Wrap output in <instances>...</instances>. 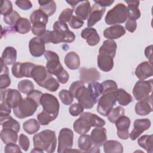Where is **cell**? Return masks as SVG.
I'll return each mask as SVG.
<instances>
[{
	"mask_svg": "<svg viewBox=\"0 0 153 153\" xmlns=\"http://www.w3.org/2000/svg\"><path fill=\"white\" fill-rule=\"evenodd\" d=\"M34 149L31 152L52 153L55 151L57 145V137L54 131L44 130L33 136Z\"/></svg>",
	"mask_w": 153,
	"mask_h": 153,
	"instance_id": "6da1fadb",
	"label": "cell"
},
{
	"mask_svg": "<svg viewBox=\"0 0 153 153\" xmlns=\"http://www.w3.org/2000/svg\"><path fill=\"white\" fill-rule=\"evenodd\" d=\"M105 121L97 115L86 112L81 114L80 117L74 123V130L78 134L82 135L86 134L91 127H103Z\"/></svg>",
	"mask_w": 153,
	"mask_h": 153,
	"instance_id": "7a4b0ae2",
	"label": "cell"
},
{
	"mask_svg": "<svg viewBox=\"0 0 153 153\" xmlns=\"http://www.w3.org/2000/svg\"><path fill=\"white\" fill-rule=\"evenodd\" d=\"M44 56L47 61L45 67L47 71L51 75H56L60 83L66 84L69 80V75L60 63L58 54L53 51L47 50L45 51Z\"/></svg>",
	"mask_w": 153,
	"mask_h": 153,
	"instance_id": "3957f363",
	"label": "cell"
},
{
	"mask_svg": "<svg viewBox=\"0 0 153 153\" xmlns=\"http://www.w3.org/2000/svg\"><path fill=\"white\" fill-rule=\"evenodd\" d=\"M69 90L84 108L91 109L96 103L89 89L85 87L84 83L81 81L72 82Z\"/></svg>",
	"mask_w": 153,
	"mask_h": 153,
	"instance_id": "277c9868",
	"label": "cell"
},
{
	"mask_svg": "<svg viewBox=\"0 0 153 153\" xmlns=\"http://www.w3.org/2000/svg\"><path fill=\"white\" fill-rule=\"evenodd\" d=\"M40 103L29 96L22 99L19 104L13 108L14 115L20 119L32 116L36 111Z\"/></svg>",
	"mask_w": 153,
	"mask_h": 153,
	"instance_id": "5b68a950",
	"label": "cell"
},
{
	"mask_svg": "<svg viewBox=\"0 0 153 153\" xmlns=\"http://www.w3.org/2000/svg\"><path fill=\"white\" fill-rule=\"evenodd\" d=\"M127 19V7L122 3H119L108 11L105 16V22L108 25H116L124 23Z\"/></svg>",
	"mask_w": 153,
	"mask_h": 153,
	"instance_id": "8992f818",
	"label": "cell"
},
{
	"mask_svg": "<svg viewBox=\"0 0 153 153\" xmlns=\"http://www.w3.org/2000/svg\"><path fill=\"white\" fill-rule=\"evenodd\" d=\"M117 91L105 93L98 99L97 112L102 116H107L117 102Z\"/></svg>",
	"mask_w": 153,
	"mask_h": 153,
	"instance_id": "52a82bcc",
	"label": "cell"
},
{
	"mask_svg": "<svg viewBox=\"0 0 153 153\" xmlns=\"http://www.w3.org/2000/svg\"><path fill=\"white\" fill-rule=\"evenodd\" d=\"M74 133L68 128H63L60 130L58 136L57 152H67L71 149L73 146Z\"/></svg>",
	"mask_w": 153,
	"mask_h": 153,
	"instance_id": "ba28073f",
	"label": "cell"
},
{
	"mask_svg": "<svg viewBox=\"0 0 153 153\" xmlns=\"http://www.w3.org/2000/svg\"><path fill=\"white\" fill-rule=\"evenodd\" d=\"M41 39L45 42V44H48L52 42L53 44H57L60 42H72L75 39V35H66L59 31L53 30H46L45 33L41 36Z\"/></svg>",
	"mask_w": 153,
	"mask_h": 153,
	"instance_id": "9c48e42d",
	"label": "cell"
},
{
	"mask_svg": "<svg viewBox=\"0 0 153 153\" xmlns=\"http://www.w3.org/2000/svg\"><path fill=\"white\" fill-rule=\"evenodd\" d=\"M40 104L42 106L43 111L58 116L60 105L57 99L54 95L49 93L42 94L40 99Z\"/></svg>",
	"mask_w": 153,
	"mask_h": 153,
	"instance_id": "30bf717a",
	"label": "cell"
},
{
	"mask_svg": "<svg viewBox=\"0 0 153 153\" xmlns=\"http://www.w3.org/2000/svg\"><path fill=\"white\" fill-rule=\"evenodd\" d=\"M152 90V79L140 80L135 84L133 89V94L134 98L139 101L148 98L151 94Z\"/></svg>",
	"mask_w": 153,
	"mask_h": 153,
	"instance_id": "8fae6325",
	"label": "cell"
},
{
	"mask_svg": "<svg viewBox=\"0 0 153 153\" xmlns=\"http://www.w3.org/2000/svg\"><path fill=\"white\" fill-rule=\"evenodd\" d=\"M22 99L19 90L12 88L1 90V102H6L13 109L19 104Z\"/></svg>",
	"mask_w": 153,
	"mask_h": 153,
	"instance_id": "7c38bea8",
	"label": "cell"
},
{
	"mask_svg": "<svg viewBox=\"0 0 153 153\" xmlns=\"http://www.w3.org/2000/svg\"><path fill=\"white\" fill-rule=\"evenodd\" d=\"M36 65L30 62H16L12 66L13 75L17 78L23 77L32 78V71Z\"/></svg>",
	"mask_w": 153,
	"mask_h": 153,
	"instance_id": "4fadbf2b",
	"label": "cell"
},
{
	"mask_svg": "<svg viewBox=\"0 0 153 153\" xmlns=\"http://www.w3.org/2000/svg\"><path fill=\"white\" fill-rule=\"evenodd\" d=\"M117 48V45L114 41L111 39L105 40L99 48V54L97 56L108 59H114L115 56Z\"/></svg>",
	"mask_w": 153,
	"mask_h": 153,
	"instance_id": "5bb4252c",
	"label": "cell"
},
{
	"mask_svg": "<svg viewBox=\"0 0 153 153\" xmlns=\"http://www.w3.org/2000/svg\"><path fill=\"white\" fill-rule=\"evenodd\" d=\"M117 129L118 137L123 140H127L129 137L128 128L130 126V118L125 115H123L118 118L115 122Z\"/></svg>",
	"mask_w": 153,
	"mask_h": 153,
	"instance_id": "9a60e30c",
	"label": "cell"
},
{
	"mask_svg": "<svg viewBox=\"0 0 153 153\" xmlns=\"http://www.w3.org/2000/svg\"><path fill=\"white\" fill-rule=\"evenodd\" d=\"M151 125V122L148 118L136 119L134 121L133 130L130 133V137L132 140H136L143 131L148 130Z\"/></svg>",
	"mask_w": 153,
	"mask_h": 153,
	"instance_id": "2e32d148",
	"label": "cell"
},
{
	"mask_svg": "<svg viewBox=\"0 0 153 153\" xmlns=\"http://www.w3.org/2000/svg\"><path fill=\"white\" fill-rule=\"evenodd\" d=\"M51 75L47 71L45 67L42 65H36L32 71L31 76L40 87L43 86L47 79Z\"/></svg>",
	"mask_w": 153,
	"mask_h": 153,
	"instance_id": "e0dca14e",
	"label": "cell"
},
{
	"mask_svg": "<svg viewBox=\"0 0 153 153\" xmlns=\"http://www.w3.org/2000/svg\"><path fill=\"white\" fill-rule=\"evenodd\" d=\"M29 49L32 56L35 57H41L45 51V42L41 37H34L29 41Z\"/></svg>",
	"mask_w": 153,
	"mask_h": 153,
	"instance_id": "ac0fdd59",
	"label": "cell"
},
{
	"mask_svg": "<svg viewBox=\"0 0 153 153\" xmlns=\"http://www.w3.org/2000/svg\"><path fill=\"white\" fill-rule=\"evenodd\" d=\"M78 145L81 151L85 152H100L99 147L94 145L88 134L81 135L78 140Z\"/></svg>",
	"mask_w": 153,
	"mask_h": 153,
	"instance_id": "d6986e66",
	"label": "cell"
},
{
	"mask_svg": "<svg viewBox=\"0 0 153 153\" xmlns=\"http://www.w3.org/2000/svg\"><path fill=\"white\" fill-rule=\"evenodd\" d=\"M79 79L84 83H90L98 81L100 75L96 68H86L82 67L79 69Z\"/></svg>",
	"mask_w": 153,
	"mask_h": 153,
	"instance_id": "ffe728a7",
	"label": "cell"
},
{
	"mask_svg": "<svg viewBox=\"0 0 153 153\" xmlns=\"http://www.w3.org/2000/svg\"><path fill=\"white\" fill-rule=\"evenodd\" d=\"M136 113L140 116L147 115L152 111V94L148 98L139 100L135 105Z\"/></svg>",
	"mask_w": 153,
	"mask_h": 153,
	"instance_id": "44dd1931",
	"label": "cell"
},
{
	"mask_svg": "<svg viewBox=\"0 0 153 153\" xmlns=\"http://www.w3.org/2000/svg\"><path fill=\"white\" fill-rule=\"evenodd\" d=\"M134 73L139 79H146L153 75L152 64L147 61L140 63L136 68Z\"/></svg>",
	"mask_w": 153,
	"mask_h": 153,
	"instance_id": "7402d4cb",
	"label": "cell"
},
{
	"mask_svg": "<svg viewBox=\"0 0 153 153\" xmlns=\"http://www.w3.org/2000/svg\"><path fill=\"white\" fill-rule=\"evenodd\" d=\"M105 8L101 7L97 4H94L91 7V11L87 20L88 27H91L97 22L100 21L105 14Z\"/></svg>",
	"mask_w": 153,
	"mask_h": 153,
	"instance_id": "603a6c76",
	"label": "cell"
},
{
	"mask_svg": "<svg viewBox=\"0 0 153 153\" xmlns=\"http://www.w3.org/2000/svg\"><path fill=\"white\" fill-rule=\"evenodd\" d=\"M90 136L93 144L100 147L102 146L106 140V130L102 127H96L91 131Z\"/></svg>",
	"mask_w": 153,
	"mask_h": 153,
	"instance_id": "cb8c5ba5",
	"label": "cell"
},
{
	"mask_svg": "<svg viewBox=\"0 0 153 153\" xmlns=\"http://www.w3.org/2000/svg\"><path fill=\"white\" fill-rule=\"evenodd\" d=\"M126 33V29L124 26L116 25L105 29L103 31V36L108 39H115L120 38Z\"/></svg>",
	"mask_w": 153,
	"mask_h": 153,
	"instance_id": "d4e9b609",
	"label": "cell"
},
{
	"mask_svg": "<svg viewBox=\"0 0 153 153\" xmlns=\"http://www.w3.org/2000/svg\"><path fill=\"white\" fill-rule=\"evenodd\" d=\"M81 36L86 40L87 44L90 46H94L100 41V36L97 30L93 27L84 29L81 33Z\"/></svg>",
	"mask_w": 153,
	"mask_h": 153,
	"instance_id": "484cf974",
	"label": "cell"
},
{
	"mask_svg": "<svg viewBox=\"0 0 153 153\" xmlns=\"http://www.w3.org/2000/svg\"><path fill=\"white\" fill-rule=\"evenodd\" d=\"M91 7L88 1H82L75 8V13L76 16L82 20L88 19L91 13Z\"/></svg>",
	"mask_w": 153,
	"mask_h": 153,
	"instance_id": "4316f807",
	"label": "cell"
},
{
	"mask_svg": "<svg viewBox=\"0 0 153 153\" xmlns=\"http://www.w3.org/2000/svg\"><path fill=\"white\" fill-rule=\"evenodd\" d=\"M17 59V51L11 46L7 47L3 51L1 56V61L5 65H14Z\"/></svg>",
	"mask_w": 153,
	"mask_h": 153,
	"instance_id": "83f0119b",
	"label": "cell"
},
{
	"mask_svg": "<svg viewBox=\"0 0 153 153\" xmlns=\"http://www.w3.org/2000/svg\"><path fill=\"white\" fill-rule=\"evenodd\" d=\"M66 66L71 70H76L79 68L80 59L79 56L74 51L68 53L64 59Z\"/></svg>",
	"mask_w": 153,
	"mask_h": 153,
	"instance_id": "f1b7e54d",
	"label": "cell"
},
{
	"mask_svg": "<svg viewBox=\"0 0 153 153\" xmlns=\"http://www.w3.org/2000/svg\"><path fill=\"white\" fill-rule=\"evenodd\" d=\"M127 4V19L130 20H136L139 19L140 17V11L138 8L139 5V1H126Z\"/></svg>",
	"mask_w": 153,
	"mask_h": 153,
	"instance_id": "f546056e",
	"label": "cell"
},
{
	"mask_svg": "<svg viewBox=\"0 0 153 153\" xmlns=\"http://www.w3.org/2000/svg\"><path fill=\"white\" fill-rule=\"evenodd\" d=\"M0 136L1 140L5 144H8L9 143H16L18 139L17 132L10 128H2L1 131Z\"/></svg>",
	"mask_w": 153,
	"mask_h": 153,
	"instance_id": "4dcf8cb0",
	"label": "cell"
},
{
	"mask_svg": "<svg viewBox=\"0 0 153 153\" xmlns=\"http://www.w3.org/2000/svg\"><path fill=\"white\" fill-rule=\"evenodd\" d=\"M103 151L105 153H122L123 146L117 140H107L103 143Z\"/></svg>",
	"mask_w": 153,
	"mask_h": 153,
	"instance_id": "1f68e13d",
	"label": "cell"
},
{
	"mask_svg": "<svg viewBox=\"0 0 153 153\" xmlns=\"http://www.w3.org/2000/svg\"><path fill=\"white\" fill-rule=\"evenodd\" d=\"M1 125L2 128H10L15 130L16 132H19L20 129V126L19 123L13 118L10 115L0 118Z\"/></svg>",
	"mask_w": 153,
	"mask_h": 153,
	"instance_id": "d6a6232c",
	"label": "cell"
},
{
	"mask_svg": "<svg viewBox=\"0 0 153 153\" xmlns=\"http://www.w3.org/2000/svg\"><path fill=\"white\" fill-rule=\"evenodd\" d=\"M15 31L21 34L27 33L31 29L30 22L27 18L20 17L14 26Z\"/></svg>",
	"mask_w": 153,
	"mask_h": 153,
	"instance_id": "836d02e7",
	"label": "cell"
},
{
	"mask_svg": "<svg viewBox=\"0 0 153 153\" xmlns=\"http://www.w3.org/2000/svg\"><path fill=\"white\" fill-rule=\"evenodd\" d=\"M39 9L48 17L53 15L56 11V4L54 1H38Z\"/></svg>",
	"mask_w": 153,
	"mask_h": 153,
	"instance_id": "e575fe53",
	"label": "cell"
},
{
	"mask_svg": "<svg viewBox=\"0 0 153 153\" xmlns=\"http://www.w3.org/2000/svg\"><path fill=\"white\" fill-rule=\"evenodd\" d=\"M30 22L32 24L43 23L47 25L48 21V16L40 9L33 11L30 16Z\"/></svg>",
	"mask_w": 153,
	"mask_h": 153,
	"instance_id": "d590c367",
	"label": "cell"
},
{
	"mask_svg": "<svg viewBox=\"0 0 153 153\" xmlns=\"http://www.w3.org/2000/svg\"><path fill=\"white\" fill-rule=\"evenodd\" d=\"M11 84V79L9 76L7 66L1 61V71L0 74V88L5 89Z\"/></svg>",
	"mask_w": 153,
	"mask_h": 153,
	"instance_id": "8d00e7d4",
	"label": "cell"
},
{
	"mask_svg": "<svg viewBox=\"0 0 153 153\" xmlns=\"http://www.w3.org/2000/svg\"><path fill=\"white\" fill-rule=\"evenodd\" d=\"M152 134L143 135L139 137L137 140L138 145L143 148L147 152H153V143H152Z\"/></svg>",
	"mask_w": 153,
	"mask_h": 153,
	"instance_id": "74e56055",
	"label": "cell"
},
{
	"mask_svg": "<svg viewBox=\"0 0 153 153\" xmlns=\"http://www.w3.org/2000/svg\"><path fill=\"white\" fill-rule=\"evenodd\" d=\"M40 124L39 121L35 119L32 118L26 121L23 124V130L29 134L36 133L40 128Z\"/></svg>",
	"mask_w": 153,
	"mask_h": 153,
	"instance_id": "f35d334b",
	"label": "cell"
},
{
	"mask_svg": "<svg viewBox=\"0 0 153 153\" xmlns=\"http://www.w3.org/2000/svg\"><path fill=\"white\" fill-rule=\"evenodd\" d=\"M117 100L120 105L127 106L133 101L132 96L123 88L117 89Z\"/></svg>",
	"mask_w": 153,
	"mask_h": 153,
	"instance_id": "ab89813d",
	"label": "cell"
},
{
	"mask_svg": "<svg viewBox=\"0 0 153 153\" xmlns=\"http://www.w3.org/2000/svg\"><path fill=\"white\" fill-rule=\"evenodd\" d=\"M88 88L89 89L94 100L96 103L99 97L102 94V87L101 84L97 81L90 82L88 85Z\"/></svg>",
	"mask_w": 153,
	"mask_h": 153,
	"instance_id": "60d3db41",
	"label": "cell"
},
{
	"mask_svg": "<svg viewBox=\"0 0 153 153\" xmlns=\"http://www.w3.org/2000/svg\"><path fill=\"white\" fill-rule=\"evenodd\" d=\"M124 109L121 106H117L115 108H112L107 115L108 119L109 122L115 123L116 120L120 117L124 115Z\"/></svg>",
	"mask_w": 153,
	"mask_h": 153,
	"instance_id": "b9f144b4",
	"label": "cell"
},
{
	"mask_svg": "<svg viewBox=\"0 0 153 153\" xmlns=\"http://www.w3.org/2000/svg\"><path fill=\"white\" fill-rule=\"evenodd\" d=\"M19 91L23 94H27L34 90L33 83L29 79H23L20 81L17 85Z\"/></svg>",
	"mask_w": 153,
	"mask_h": 153,
	"instance_id": "7bdbcfd3",
	"label": "cell"
},
{
	"mask_svg": "<svg viewBox=\"0 0 153 153\" xmlns=\"http://www.w3.org/2000/svg\"><path fill=\"white\" fill-rule=\"evenodd\" d=\"M57 117V116L56 115L50 114L43 111L37 115L38 121H39V124L42 126L48 125L50 122L54 121Z\"/></svg>",
	"mask_w": 153,
	"mask_h": 153,
	"instance_id": "ee69618b",
	"label": "cell"
},
{
	"mask_svg": "<svg viewBox=\"0 0 153 153\" xmlns=\"http://www.w3.org/2000/svg\"><path fill=\"white\" fill-rule=\"evenodd\" d=\"M59 97L62 102L65 105H70L73 102L74 99L72 93L65 89L59 91Z\"/></svg>",
	"mask_w": 153,
	"mask_h": 153,
	"instance_id": "f6af8a7d",
	"label": "cell"
},
{
	"mask_svg": "<svg viewBox=\"0 0 153 153\" xmlns=\"http://www.w3.org/2000/svg\"><path fill=\"white\" fill-rule=\"evenodd\" d=\"M60 87V84L57 80L52 76H50L44 84L42 87L48 90V91L55 92L58 90Z\"/></svg>",
	"mask_w": 153,
	"mask_h": 153,
	"instance_id": "bcb514c9",
	"label": "cell"
},
{
	"mask_svg": "<svg viewBox=\"0 0 153 153\" xmlns=\"http://www.w3.org/2000/svg\"><path fill=\"white\" fill-rule=\"evenodd\" d=\"M101 85L102 87V94L106 93L117 91L118 89L117 84L114 80L108 79L104 81Z\"/></svg>",
	"mask_w": 153,
	"mask_h": 153,
	"instance_id": "7dc6e473",
	"label": "cell"
},
{
	"mask_svg": "<svg viewBox=\"0 0 153 153\" xmlns=\"http://www.w3.org/2000/svg\"><path fill=\"white\" fill-rule=\"evenodd\" d=\"M20 18V16L19 14L16 11H13L10 14L4 16L3 19L6 24L11 26H14Z\"/></svg>",
	"mask_w": 153,
	"mask_h": 153,
	"instance_id": "c3c4849f",
	"label": "cell"
},
{
	"mask_svg": "<svg viewBox=\"0 0 153 153\" xmlns=\"http://www.w3.org/2000/svg\"><path fill=\"white\" fill-rule=\"evenodd\" d=\"M31 30L35 35L41 37L45 33L46 31V25L43 23L32 24Z\"/></svg>",
	"mask_w": 153,
	"mask_h": 153,
	"instance_id": "681fc988",
	"label": "cell"
},
{
	"mask_svg": "<svg viewBox=\"0 0 153 153\" xmlns=\"http://www.w3.org/2000/svg\"><path fill=\"white\" fill-rule=\"evenodd\" d=\"M13 11V5L11 1L4 0L1 2V14L2 16H7L10 14Z\"/></svg>",
	"mask_w": 153,
	"mask_h": 153,
	"instance_id": "f907efd6",
	"label": "cell"
},
{
	"mask_svg": "<svg viewBox=\"0 0 153 153\" xmlns=\"http://www.w3.org/2000/svg\"><path fill=\"white\" fill-rule=\"evenodd\" d=\"M73 12H74V9H71L69 8L65 9L61 12L59 17V21L63 23L69 22L71 17H72Z\"/></svg>",
	"mask_w": 153,
	"mask_h": 153,
	"instance_id": "816d5d0a",
	"label": "cell"
},
{
	"mask_svg": "<svg viewBox=\"0 0 153 153\" xmlns=\"http://www.w3.org/2000/svg\"><path fill=\"white\" fill-rule=\"evenodd\" d=\"M83 111L84 108L79 103H75L72 104L69 108V112L70 114L74 117H76L81 114Z\"/></svg>",
	"mask_w": 153,
	"mask_h": 153,
	"instance_id": "f5cc1de1",
	"label": "cell"
},
{
	"mask_svg": "<svg viewBox=\"0 0 153 153\" xmlns=\"http://www.w3.org/2000/svg\"><path fill=\"white\" fill-rule=\"evenodd\" d=\"M19 143L20 148L25 151H27L30 146V142L28 137L24 134H21L19 138Z\"/></svg>",
	"mask_w": 153,
	"mask_h": 153,
	"instance_id": "db71d44e",
	"label": "cell"
},
{
	"mask_svg": "<svg viewBox=\"0 0 153 153\" xmlns=\"http://www.w3.org/2000/svg\"><path fill=\"white\" fill-rule=\"evenodd\" d=\"M69 24L72 29H77L83 26L84 22L78 17L75 16H72L70 21L69 22Z\"/></svg>",
	"mask_w": 153,
	"mask_h": 153,
	"instance_id": "11a10c76",
	"label": "cell"
},
{
	"mask_svg": "<svg viewBox=\"0 0 153 153\" xmlns=\"http://www.w3.org/2000/svg\"><path fill=\"white\" fill-rule=\"evenodd\" d=\"M11 108L5 102H1L0 105V118L5 117L10 115L11 114Z\"/></svg>",
	"mask_w": 153,
	"mask_h": 153,
	"instance_id": "9f6ffc18",
	"label": "cell"
},
{
	"mask_svg": "<svg viewBox=\"0 0 153 153\" xmlns=\"http://www.w3.org/2000/svg\"><path fill=\"white\" fill-rule=\"evenodd\" d=\"M4 152L5 153L10 152H22V151L19 145L15 144V143H9L6 144L4 148Z\"/></svg>",
	"mask_w": 153,
	"mask_h": 153,
	"instance_id": "6f0895ef",
	"label": "cell"
},
{
	"mask_svg": "<svg viewBox=\"0 0 153 153\" xmlns=\"http://www.w3.org/2000/svg\"><path fill=\"white\" fill-rule=\"evenodd\" d=\"M17 6L23 10H28L32 7V4L30 1L19 0L15 2Z\"/></svg>",
	"mask_w": 153,
	"mask_h": 153,
	"instance_id": "680465c9",
	"label": "cell"
},
{
	"mask_svg": "<svg viewBox=\"0 0 153 153\" xmlns=\"http://www.w3.org/2000/svg\"><path fill=\"white\" fill-rule=\"evenodd\" d=\"M126 29L130 32H134L137 27V22L136 20L127 19L125 25Z\"/></svg>",
	"mask_w": 153,
	"mask_h": 153,
	"instance_id": "91938a15",
	"label": "cell"
},
{
	"mask_svg": "<svg viewBox=\"0 0 153 153\" xmlns=\"http://www.w3.org/2000/svg\"><path fill=\"white\" fill-rule=\"evenodd\" d=\"M145 55L148 59L149 62L152 63V45H150L146 47L145 50Z\"/></svg>",
	"mask_w": 153,
	"mask_h": 153,
	"instance_id": "94428289",
	"label": "cell"
},
{
	"mask_svg": "<svg viewBox=\"0 0 153 153\" xmlns=\"http://www.w3.org/2000/svg\"><path fill=\"white\" fill-rule=\"evenodd\" d=\"M94 4H97L101 7L105 8L106 7H109L111 5L114 3V1L111 0H98V1H94Z\"/></svg>",
	"mask_w": 153,
	"mask_h": 153,
	"instance_id": "6125c7cd",
	"label": "cell"
},
{
	"mask_svg": "<svg viewBox=\"0 0 153 153\" xmlns=\"http://www.w3.org/2000/svg\"><path fill=\"white\" fill-rule=\"evenodd\" d=\"M82 1H74V0H72V1H68V0H66V2L67 3H68L72 8H75V7L78 4V3H81Z\"/></svg>",
	"mask_w": 153,
	"mask_h": 153,
	"instance_id": "be15d7a7",
	"label": "cell"
}]
</instances>
